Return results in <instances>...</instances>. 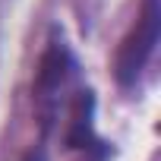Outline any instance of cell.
I'll return each instance as SVG.
<instances>
[{
  "instance_id": "6da1fadb",
  "label": "cell",
  "mask_w": 161,
  "mask_h": 161,
  "mask_svg": "<svg viewBox=\"0 0 161 161\" xmlns=\"http://www.w3.org/2000/svg\"><path fill=\"white\" fill-rule=\"evenodd\" d=\"M158 25H161L158 0H142L139 19H136L133 32L123 38V44L117 51L114 73H117L120 86H133L139 79V73L145 69V63H148V57L155 54V44H158Z\"/></svg>"
},
{
  "instance_id": "7a4b0ae2",
  "label": "cell",
  "mask_w": 161,
  "mask_h": 161,
  "mask_svg": "<svg viewBox=\"0 0 161 161\" xmlns=\"http://www.w3.org/2000/svg\"><path fill=\"white\" fill-rule=\"evenodd\" d=\"M66 66H69V54L63 44H51L38 63V76H35V95L47 98L51 92H57L66 79Z\"/></svg>"
}]
</instances>
